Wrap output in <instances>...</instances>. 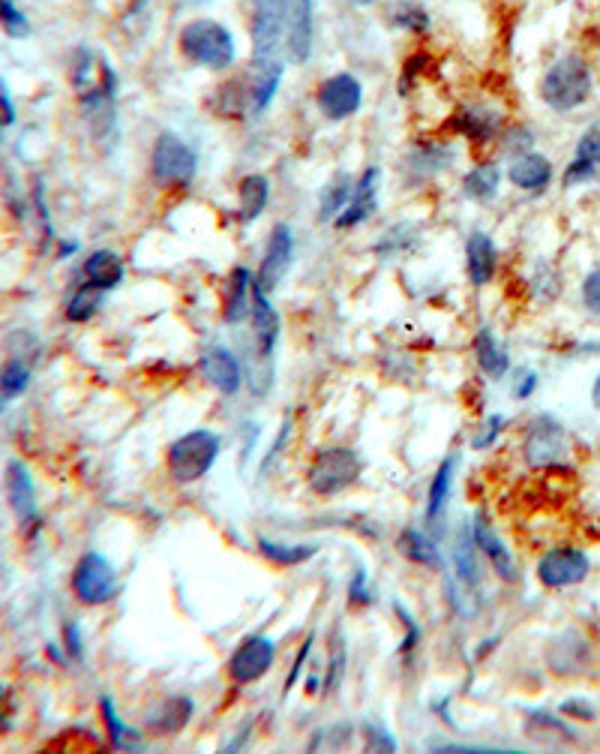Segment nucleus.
<instances>
[{
	"instance_id": "f257e3e1",
	"label": "nucleus",
	"mask_w": 600,
	"mask_h": 754,
	"mask_svg": "<svg viewBox=\"0 0 600 754\" xmlns=\"http://www.w3.org/2000/svg\"><path fill=\"white\" fill-rule=\"evenodd\" d=\"M177 46H180L189 63L213 70V73H225L238 58V42L232 37V30L223 22H213V18L187 22L180 27Z\"/></svg>"
},
{
	"instance_id": "f03ea898",
	"label": "nucleus",
	"mask_w": 600,
	"mask_h": 754,
	"mask_svg": "<svg viewBox=\"0 0 600 754\" xmlns=\"http://www.w3.org/2000/svg\"><path fill=\"white\" fill-rule=\"evenodd\" d=\"M591 85L595 78H591L588 63L576 54H567L547 70V76L540 82V100L555 112H574L591 97Z\"/></svg>"
},
{
	"instance_id": "7ed1b4c3",
	"label": "nucleus",
	"mask_w": 600,
	"mask_h": 754,
	"mask_svg": "<svg viewBox=\"0 0 600 754\" xmlns=\"http://www.w3.org/2000/svg\"><path fill=\"white\" fill-rule=\"evenodd\" d=\"M220 448H223V440L216 433H211V430H189L180 440L172 442V448H168V457H165L168 475L175 478L177 484L199 481V478L211 472V466L220 457Z\"/></svg>"
},
{
	"instance_id": "20e7f679",
	"label": "nucleus",
	"mask_w": 600,
	"mask_h": 754,
	"mask_svg": "<svg viewBox=\"0 0 600 754\" xmlns=\"http://www.w3.org/2000/svg\"><path fill=\"white\" fill-rule=\"evenodd\" d=\"M288 0H252V63L274 66L286 49Z\"/></svg>"
},
{
	"instance_id": "39448f33",
	"label": "nucleus",
	"mask_w": 600,
	"mask_h": 754,
	"mask_svg": "<svg viewBox=\"0 0 600 754\" xmlns=\"http://www.w3.org/2000/svg\"><path fill=\"white\" fill-rule=\"evenodd\" d=\"M361 457L351 448H327V452L315 454L307 481H310V491L318 493V496H337V493L349 491L351 484L361 478Z\"/></svg>"
},
{
	"instance_id": "423d86ee",
	"label": "nucleus",
	"mask_w": 600,
	"mask_h": 754,
	"mask_svg": "<svg viewBox=\"0 0 600 754\" xmlns=\"http://www.w3.org/2000/svg\"><path fill=\"white\" fill-rule=\"evenodd\" d=\"M196 169H199V157L180 136L163 133L157 139L153 153H150V172H153L160 187H187L189 181L196 177Z\"/></svg>"
},
{
	"instance_id": "0eeeda50",
	"label": "nucleus",
	"mask_w": 600,
	"mask_h": 754,
	"mask_svg": "<svg viewBox=\"0 0 600 754\" xmlns=\"http://www.w3.org/2000/svg\"><path fill=\"white\" fill-rule=\"evenodd\" d=\"M73 592L82 604H105L117 595V578L102 554H85L73 571Z\"/></svg>"
},
{
	"instance_id": "6e6552de",
	"label": "nucleus",
	"mask_w": 600,
	"mask_h": 754,
	"mask_svg": "<svg viewBox=\"0 0 600 754\" xmlns=\"http://www.w3.org/2000/svg\"><path fill=\"white\" fill-rule=\"evenodd\" d=\"M295 264V235L286 223H276L271 238H267V250L262 256V268H259V277H255V289H262L264 295L274 292L286 274Z\"/></svg>"
},
{
	"instance_id": "1a4fd4ad",
	"label": "nucleus",
	"mask_w": 600,
	"mask_h": 754,
	"mask_svg": "<svg viewBox=\"0 0 600 754\" xmlns=\"http://www.w3.org/2000/svg\"><path fill=\"white\" fill-rule=\"evenodd\" d=\"M588 556L576 547H555L550 554L540 556L538 580L550 590H567L588 578Z\"/></svg>"
},
{
	"instance_id": "9d476101",
	"label": "nucleus",
	"mask_w": 600,
	"mask_h": 754,
	"mask_svg": "<svg viewBox=\"0 0 600 754\" xmlns=\"http://www.w3.org/2000/svg\"><path fill=\"white\" fill-rule=\"evenodd\" d=\"M315 102L327 121H346L361 109L363 88L351 73H337V76L325 78L318 90H315Z\"/></svg>"
},
{
	"instance_id": "9b49d317",
	"label": "nucleus",
	"mask_w": 600,
	"mask_h": 754,
	"mask_svg": "<svg viewBox=\"0 0 600 754\" xmlns=\"http://www.w3.org/2000/svg\"><path fill=\"white\" fill-rule=\"evenodd\" d=\"M276 658V643L271 638H247L240 643L235 655L228 658V677L240 682V685H250V682H259V679L274 667Z\"/></svg>"
},
{
	"instance_id": "f8f14e48",
	"label": "nucleus",
	"mask_w": 600,
	"mask_h": 754,
	"mask_svg": "<svg viewBox=\"0 0 600 754\" xmlns=\"http://www.w3.org/2000/svg\"><path fill=\"white\" fill-rule=\"evenodd\" d=\"M525 460L532 466H555L567 457V436L559 421H552L550 416L538 418L528 436H525Z\"/></svg>"
},
{
	"instance_id": "ddd939ff",
	"label": "nucleus",
	"mask_w": 600,
	"mask_h": 754,
	"mask_svg": "<svg viewBox=\"0 0 600 754\" xmlns=\"http://www.w3.org/2000/svg\"><path fill=\"white\" fill-rule=\"evenodd\" d=\"M315 42V0H288L286 58L291 63H307Z\"/></svg>"
},
{
	"instance_id": "4468645a",
	"label": "nucleus",
	"mask_w": 600,
	"mask_h": 754,
	"mask_svg": "<svg viewBox=\"0 0 600 754\" xmlns=\"http://www.w3.org/2000/svg\"><path fill=\"white\" fill-rule=\"evenodd\" d=\"M7 496H10V505H13L22 527L37 523V491H34L30 472L22 460H13L7 466Z\"/></svg>"
},
{
	"instance_id": "2eb2a0df",
	"label": "nucleus",
	"mask_w": 600,
	"mask_h": 754,
	"mask_svg": "<svg viewBox=\"0 0 600 754\" xmlns=\"http://www.w3.org/2000/svg\"><path fill=\"white\" fill-rule=\"evenodd\" d=\"M201 376L208 385H213L223 394H238L240 385H243V373H240V364L235 355L228 349H211V353L201 355Z\"/></svg>"
},
{
	"instance_id": "dca6fc26",
	"label": "nucleus",
	"mask_w": 600,
	"mask_h": 754,
	"mask_svg": "<svg viewBox=\"0 0 600 754\" xmlns=\"http://www.w3.org/2000/svg\"><path fill=\"white\" fill-rule=\"evenodd\" d=\"M472 535H475V544L480 554L487 556L489 566L496 568V574H499L501 580H516L520 574H516V566H513V556L511 551L504 547V541L499 539V532L489 527V520L484 515L475 517V527H472Z\"/></svg>"
},
{
	"instance_id": "f3484780",
	"label": "nucleus",
	"mask_w": 600,
	"mask_h": 754,
	"mask_svg": "<svg viewBox=\"0 0 600 754\" xmlns=\"http://www.w3.org/2000/svg\"><path fill=\"white\" fill-rule=\"evenodd\" d=\"M252 289H255V283H252L250 271L247 268H232L223 289V322L238 325L250 316Z\"/></svg>"
},
{
	"instance_id": "a211bd4d",
	"label": "nucleus",
	"mask_w": 600,
	"mask_h": 754,
	"mask_svg": "<svg viewBox=\"0 0 600 754\" xmlns=\"http://www.w3.org/2000/svg\"><path fill=\"white\" fill-rule=\"evenodd\" d=\"M378 169L370 165L366 172L358 181V187L351 193V201L342 208V214L334 220L339 228H354L358 223H363L366 217H373L375 211V199H378Z\"/></svg>"
},
{
	"instance_id": "6ab92c4d",
	"label": "nucleus",
	"mask_w": 600,
	"mask_h": 754,
	"mask_svg": "<svg viewBox=\"0 0 600 754\" xmlns=\"http://www.w3.org/2000/svg\"><path fill=\"white\" fill-rule=\"evenodd\" d=\"M250 322L252 331H255L259 358H271L276 349V337H279V313H276V307L267 301V295L262 289H252Z\"/></svg>"
},
{
	"instance_id": "aec40b11",
	"label": "nucleus",
	"mask_w": 600,
	"mask_h": 754,
	"mask_svg": "<svg viewBox=\"0 0 600 754\" xmlns=\"http://www.w3.org/2000/svg\"><path fill=\"white\" fill-rule=\"evenodd\" d=\"M465 262H468V280L475 286H487L496 277V264H499V252L487 232H472L465 240Z\"/></svg>"
},
{
	"instance_id": "412c9836",
	"label": "nucleus",
	"mask_w": 600,
	"mask_h": 754,
	"mask_svg": "<svg viewBox=\"0 0 600 754\" xmlns=\"http://www.w3.org/2000/svg\"><path fill=\"white\" fill-rule=\"evenodd\" d=\"M82 271H85V283H90V286H97L102 292L117 289L124 283V259L112 250L90 252Z\"/></svg>"
},
{
	"instance_id": "4be33fe9",
	"label": "nucleus",
	"mask_w": 600,
	"mask_h": 754,
	"mask_svg": "<svg viewBox=\"0 0 600 754\" xmlns=\"http://www.w3.org/2000/svg\"><path fill=\"white\" fill-rule=\"evenodd\" d=\"M511 184L520 189H528V193H540V189L550 187L552 181V163L540 153H523L511 163Z\"/></svg>"
},
{
	"instance_id": "5701e85b",
	"label": "nucleus",
	"mask_w": 600,
	"mask_h": 754,
	"mask_svg": "<svg viewBox=\"0 0 600 754\" xmlns=\"http://www.w3.org/2000/svg\"><path fill=\"white\" fill-rule=\"evenodd\" d=\"M192 718V701L189 697H168L163 706H157L148 716V730L157 737H172L177 730L187 728V721Z\"/></svg>"
},
{
	"instance_id": "b1692460",
	"label": "nucleus",
	"mask_w": 600,
	"mask_h": 754,
	"mask_svg": "<svg viewBox=\"0 0 600 754\" xmlns=\"http://www.w3.org/2000/svg\"><path fill=\"white\" fill-rule=\"evenodd\" d=\"M397 547H400V554L405 556V559H412L417 566L436 568V571L445 568V559L438 554V544L429 539L426 532H421V529H402Z\"/></svg>"
},
{
	"instance_id": "393cba45",
	"label": "nucleus",
	"mask_w": 600,
	"mask_h": 754,
	"mask_svg": "<svg viewBox=\"0 0 600 754\" xmlns=\"http://www.w3.org/2000/svg\"><path fill=\"white\" fill-rule=\"evenodd\" d=\"M240 196V223H255L264 214L267 201H271V184L264 175H247L238 187Z\"/></svg>"
},
{
	"instance_id": "a878e982",
	"label": "nucleus",
	"mask_w": 600,
	"mask_h": 754,
	"mask_svg": "<svg viewBox=\"0 0 600 754\" xmlns=\"http://www.w3.org/2000/svg\"><path fill=\"white\" fill-rule=\"evenodd\" d=\"M475 355L477 364H480V370H484L489 379H501L508 373V367H511V358L504 353V346L496 339V334H492L489 327H480V331H477Z\"/></svg>"
},
{
	"instance_id": "bb28decb",
	"label": "nucleus",
	"mask_w": 600,
	"mask_h": 754,
	"mask_svg": "<svg viewBox=\"0 0 600 754\" xmlns=\"http://www.w3.org/2000/svg\"><path fill=\"white\" fill-rule=\"evenodd\" d=\"M453 571H457V580L472 586L475 590L480 583V563H477V544L472 529H460L457 535V544H453Z\"/></svg>"
},
{
	"instance_id": "cd10ccee",
	"label": "nucleus",
	"mask_w": 600,
	"mask_h": 754,
	"mask_svg": "<svg viewBox=\"0 0 600 754\" xmlns=\"http://www.w3.org/2000/svg\"><path fill=\"white\" fill-rule=\"evenodd\" d=\"M453 469H457V457L450 454L445 463L438 466L436 478L429 484V496H426V523L436 527L441 515H445V505H448L450 484H453Z\"/></svg>"
},
{
	"instance_id": "c85d7f7f",
	"label": "nucleus",
	"mask_w": 600,
	"mask_h": 754,
	"mask_svg": "<svg viewBox=\"0 0 600 754\" xmlns=\"http://www.w3.org/2000/svg\"><path fill=\"white\" fill-rule=\"evenodd\" d=\"M499 181L501 175L496 165H477V169H472V172L463 177L465 196L475 201L496 199V193H499Z\"/></svg>"
},
{
	"instance_id": "c756f323",
	"label": "nucleus",
	"mask_w": 600,
	"mask_h": 754,
	"mask_svg": "<svg viewBox=\"0 0 600 754\" xmlns=\"http://www.w3.org/2000/svg\"><path fill=\"white\" fill-rule=\"evenodd\" d=\"M259 551H262L264 559H271L276 566H300V563H307V559H313L318 554L315 544H295V547H288V544H276V541L267 539H259Z\"/></svg>"
},
{
	"instance_id": "7c9ffc66",
	"label": "nucleus",
	"mask_w": 600,
	"mask_h": 754,
	"mask_svg": "<svg viewBox=\"0 0 600 754\" xmlns=\"http://www.w3.org/2000/svg\"><path fill=\"white\" fill-rule=\"evenodd\" d=\"M496 126H499V121L489 112H484V109H465V112L457 114V129L463 133L465 139L472 141L492 139V136H496Z\"/></svg>"
},
{
	"instance_id": "2f4dec72",
	"label": "nucleus",
	"mask_w": 600,
	"mask_h": 754,
	"mask_svg": "<svg viewBox=\"0 0 600 754\" xmlns=\"http://www.w3.org/2000/svg\"><path fill=\"white\" fill-rule=\"evenodd\" d=\"M102 295H105V292L97 289V286L82 283V286L73 292L70 304H66V319H70V322H88L90 316L100 310Z\"/></svg>"
},
{
	"instance_id": "473e14b6",
	"label": "nucleus",
	"mask_w": 600,
	"mask_h": 754,
	"mask_svg": "<svg viewBox=\"0 0 600 754\" xmlns=\"http://www.w3.org/2000/svg\"><path fill=\"white\" fill-rule=\"evenodd\" d=\"M27 385H30V367H27L22 358L7 361L3 370H0V403L13 400L18 394H25Z\"/></svg>"
},
{
	"instance_id": "72a5a7b5",
	"label": "nucleus",
	"mask_w": 600,
	"mask_h": 754,
	"mask_svg": "<svg viewBox=\"0 0 600 754\" xmlns=\"http://www.w3.org/2000/svg\"><path fill=\"white\" fill-rule=\"evenodd\" d=\"M351 193H354V187H351L349 175L334 177L322 193V220H337L342 208L351 201Z\"/></svg>"
},
{
	"instance_id": "f704fd0d",
	"label": "nucleus",
	"mask_w": 600,
	"mask_h": 754,
	"mask_svg": "<svg viewBox=\"0 0 600 754\" xmlns=\"http://www.w3.org/2000/svg\"><path fill=\"white\" fill-rule=\"evenodd\" d=\"M388 15L393 25L405 27V30H417V34H421V30L429 27V15H426L424 7L414 3V0H402V3H397Z\"/></svg>"
},
{
	"instance_id": "c9c22d12",
	"label": "nucleus",
	"mask_w": 600,
	"mask_h": 754,
	"mask_svg": "<svg viewBox=\"0 0 600 754\" xmlns=\"http://www.w3.org/2000/svg\"><path fill=\"white\" fill-rule=\"evenodd\" d=\"M0 27H3L7 37L13 39H25L27 34H30V22H27V15L18 10L15 0H0Z\"/></svg>"
},
{
	"instance_id": "e433bc0d",
	"label": "nucleus",
	"mask_w": 600,
	"mask_h": 754,
	"mask_svg": "<svg viewBox=\"0 0 600 754\" xmlns=\"http://www.w3.org/2000/svg\"><path fill=\"white\" fill-rule=\"evenodd\" d=\"M576 160H579V163L595 165V169L600 165V121H595V124L583 133V139L576 145Z\"/></svg>"
},
{
	"instance_id": "4c0bfd02",
	"label": "nucleus",
	"mask_w": 600,
	"mask_h": 754,
	"mask_svg": "<svg viewBox=\"0 0 600 754\" xmlns=\"http://www.w3.org/2000/svg\"><path fill=\"white\" fill-rule=\"evenodd\" d=\"M363 742H366L370 752H397V740L382 725H375V721L363 725Z\"/></svg>"
},
{
	"instance_id": "58836bf2",
	"label": "nucleus",
	"mask_w": 600,
	"mask_h": 754,
	"mask_svg": "<svg viewBox=\"0 0 600 754\" xmlns=\"http://www.w3.org/2000/svg\"><path fill=\"white\" fill-rule=\"evenodd\" d=\"M100 713H102V718H105V728H109V740H112L114 749H126V745H124L126 728H124V721L117 718V713H114L112 697H102V701H100Z\"/></svg>"
},
{
	"instance_id": "ea45409f",
	"label": "nucleus",
	"mask_w": 600,
	"mask_h": 754,
	"mask_svg": "<svg viewBox=\"0 0 600 754\" xmlns=\"http://www.w3.org/2000/svg\"><path fill=\"white\" fill-rule=\"evenodd\" d=\"M433 752H453V754H511L508 749H492V745H457V742H438Z\"/></svg>"
},
{
	"instance_id": "a19ab883",
	"label": "nucleus",
	"mask_w": 600,
	"mask_h": 754,
	"mask_svg": "<svg viewBox=\"0 0 600 754\" xmlns=\"http://www.w3.org/2000/svg\"><path fill=\"white\" fill-rule=\"evenodd\" d=\"M583 301H586V307L591 313L600 316V268L598 271H591L586 277V283H583Z\"/></svg>"
},
{
	"instance_id": "79ce46f5",
	"label": "nucleus",
	"mask_w": 600,
	"mask_h": 754,
	"mask_svg": "<svg viewBox=\"0 0 600 754\" xmlns=\"http://www.w3.org/2000/svg\"><path fill=\"white\" fill-rule=\"evenodd\" d=\"M342 667H346V650H342V646H337V650H334V655H330V673H327V694L337 689L339 677H342Z\"/></svg>"
},
{
	"instance_id": "37998d69",
	"label": "nucleus",
	"mask_w": 600,
	"mask_h": 754,
	"mask_svg": "<svg viewBox=\"0 0 600 754\" xmlns=\"http://www.w3.org/2000/svg\"><path fill=\"white\" fill-rule=\"evenodd\" d=\"M501 428H504V418H501V416H489L487 428H484V436H477V440H475L477 452H484L487 445H492V442H496V436H499Z\"/></svg>"
},
{
	"instance_id": "c03bdc74",
	"label": "nucleus",
	"mask_w": 600,
	"mask_h": 754,
	"mask_svg": "<svg viewBox=\"0 0 600 754\" xmlns=\"http://www.w3.org/2000/svg\"><path fill=\"white\" fill-rule=\"evenodd\" d=\"M349 598H351V604H370V592H366V574H363V568H358V571H354Z\"/></svg>"
},
{
	"instance_id": "a18cd8bd",
	"label": "nucleus",
	"mask_w": 600,
	"mask_h": 754,
	"mask_svg": "<svg viewBox=\"0 0 600 754\" xmlns=\"http://www.w3.org/2000/svg\"><path fill=\"white\" fill-rule=\"evenodd\" d=\"M310 650H313V638H307V643L300 646V655H298V662L291 665V670H288V677H286V694L291 692V685L298 682V677H300V667H303V662L310 658Z\"/></svg>"
},
{
	"instance_id": "49530a36",
	"label": "nucleus",
	"mask_w": 600,
	"mask_h": 754,
	"mask_svg": "<svg viewBox=\"0 0 600 754\" xmlns=\"http://www.w3.org/2000/svg\"><path fill=\"white\" fill-rule=\"evenodd\" d=\"M10 725H13V701H10V692L0 685V737L10 730Z\"/></svg>"
},
{
	"instance_id": "de8ad7c7",
	"label": "nucleus",
	"mask_w": 600,
	"mask_h": 754,
	"mask_svg": "<svg viewBox=\"0 0 600 754\" xmlns=\"http://www.w3.org/2000/svg\"><path fill=\"white\" fill-rule=\"evenodd\" d=\"M66 646H70V655L73 658H82V634H78V629L75 626H66Z\"/></svg>"
},
{
	"instance_id": "09e8293b",
	"label": "nucleus",
	"mask_w": 600,
	"mask_h": 754,
	"mask_svg": "<svg viewBox=\"0 0 600 754\" xmlns=\"http://www.w3.org/2000/svg\"><path fill=\"white\" fill-rule=\"evenodd\" d=\"M535 388H538V376H535V373H525L523 388H516V397H520V400H525V397H528V394H532Z\"/></svg>"
},
{
	"instance_id": "8fccbe9b",
	"label": "nucleus",
	"mask_w": 600,
	"mask_h": 754,
	"mask_svg": "<svg viewBox=\"0 0 600 754\" xmlns=\"http://www.w3.org/2000/svg\"><path fill=\"white\" fill-rule=\"evenodd\" d=\"M591 400H595V409L600 412V376L595 379V388H591Z\"/></svg>"
},
{
	"instance_id": "3c124183",
	"label": "nucleus",
	"mask_w": 600,
	"mask_h": 754,
	"mask_svg": "<svg viewBox=\"0 0 600 754\" xmlns=\"http://www.w3.org/2000/svg\"><path fill=\"white\" fill-rule=\"evenodd\" d=\"M354 3H361V7H370V3H375V0H354Z\"/></svg>"
},
{
	"instance_id": "603ef678",
	"label": "nucleus",
	"mask_w": 600,
	"mask_h": 754,
	"mask_svg": "<svg viewBox=\"0 0 600 754\" xmlns=\"http://www.w3.org/2000/svg\"><path fill=\"white\" fill-rule=\"evenodd\" d=\"M145 3H148V0H136V7H145Z\"/></svg>"
}]
</instances>
